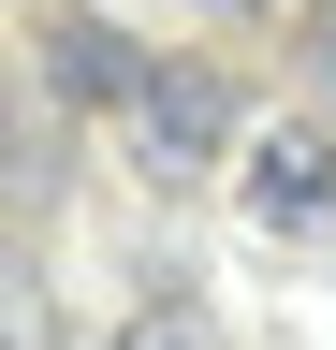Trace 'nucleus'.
<instances>
[{
  "mask_svg": "<svg viewBox=\"0 0 336 350\" xmlns=\"http://www.w3.org/2000/svg\"><path fill=\"white\" fill-rule=\"evenodd\" d=\"M234 204L263 219V234H336V146L307 117H292V131H248V146H234Z\"/></svg>",
  "mask_w": 336,
  "mask_h": 350,
  "instance_id": "nucleus-1",
  "label": "nucleus"
},
{
  "mask_svg": "<svg viewBox=\"0 0 336 350\" xmlns=\"http://www.w3.org/2000/svg\"><path fill=\"white\" fill-rule=\"evenodd\" d=\"M132 146H146L161 175H205V161L234 146V88H220V73H176V59H161V73L132 88Z\"/></svg>",
  "mask_w": 336,
  "mask_h": 350,
  "instance_id": "nucleus-2",
  "label": "nucleus"
},
{
  "mask_svg": "<svg viewBox=\"0 0 336 350\" xmlns=\"http://www.w3.org/2000/svg\"><path fill=\"white\" fill-rule=\"evenodd\" d=\"M146 73H161V59H146L132 29H103V15H44V88H59V103H117V117H132Z\"/></svg>",
  "mask_w": 336,
  "mask_h": 350,
  "instance_id": "nucleus-3",
  "label": "nucleus"
},
{
  "mask_svg": "<svg viewBox=\"0 0 336 350\" xmlns=\"http://www.w3.org/2000/svg\"><path fill=\"white\" fill-rule=\"evenodd\" d=\"M103 350H220V321H205V306H176V292H161L146 321H117Z\"/></svg>",
  "mask_w": 336,
  "mask_h": 350,
  "instance_id": "nucleus-4",
  "label": "nucleus"
},
{
  "mask_svg": "<svg viewBox=\"0 0 336 350\" xmlns=\"http://www.w3.org/2000/svg\"><path fill=\"white\" fill-rule=\"evenodd\" d=\"M0 350H44V292H29L15 248H0Z\"/></svg>",
  "mask_w": 336,
  "mask_h": 350,
  "instance_id": "nucleus-5",
  "label": "nucleus"
},
{
  "mask_svg": "<svg viewBox=\"0 0 336 350\" xmlns=\"http://www.w3.org/2000/svg\"><path fill=\"white\" fill-rule=\"evenodd\" d=\"M307 59H322V73H336V0H322V15H307Z\"/></svg>",
  "mask_w": 336,
  "mask_h": 350,
  "instance_id": "nucleus-6",
  "label": "nucleus"
},
{
  "mask_svg": "<svg viewBox=\"0 0 336 350\" xmlns=\"http://www.w3.org/2000/svg\"><path fill=\"white\" fill-rule=\"evenodd\" d=\"M220 15H248V0H220Z\"/></svg>",
  "mask_w": 336,
  "mask_h": 350,
  "instance_id": "nucleus-7",
  "label": "nucleus"
}]
</instances>
